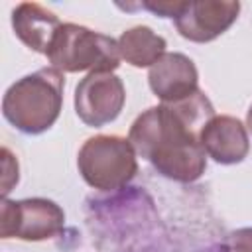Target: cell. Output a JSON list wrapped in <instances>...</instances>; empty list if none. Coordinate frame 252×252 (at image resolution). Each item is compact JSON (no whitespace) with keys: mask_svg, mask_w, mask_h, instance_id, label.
Here are the masks:
<instances>
[{"mask_svg":"<svg viewBox=\"0 0 252 252\" xmlns=\"http://www.w3.org/2000/svg\"><path fill=\"white\" fill-rule=\"evenodd\" d=\"M136 156L128 138L98 134L81 146L77 167L87 185L100 191H114L128 185L138 173Z\"/></svg>","mask_w":252,"mask_h":252,"instance_id":"4","label":"cell"},{"mask_svg":"<svg viewBox=\"0 0 252 252\" xmlns=\"http://www.w3.org/2000/svg\"><path fill=\"white\" fill-rule=\"evenodd\" d=\"M152 93L163 102L173 104L199 91V71L183 53H163L148 71Z\"/></svg>","mask_w":252,"mask_h":252,"instance_id":"8","label":"cell"},{"mask_svg":"<svg viewBox=\"0 0 252 252\" xmlns=\"http://www.w3.org/2000/svg\"><path fill=\"white\" fill-rule=\"evenodd\" d=\"M2 195L6 199V195L12 191V187L18 183V159L12 156V152L8 148H2Z\"/></svg>","mask_w":252,"mask_h":252,"instance_id":"13","label":"cell"},{"mask_svg":"<svg viewBox=\"0 0 252 252\" xmlns=\"http://www.w3.org/2000/svg\"><path fill=\"white\" fill-rule=\"evenodd\" d=\"M213 116L211 100L203 91H197L185 100L161 102L144 110L132 122L128 140L136 154L150 161L159 175L179 183H193L207 167L199 132Z\"/></svg>","mask_w":252,"mask_h":252,"instance_id":"1","label":"cell"},{"mask_svg":"<svg viewBox=\"0 0 252 252\" xmlns=\"http://www.w3.org/2000/svg\"><path fill=\"white\" fill-rule=\"evenodd\" d=\"M220 252H252V226L228 232L220 244Z\"/></svg>","mask_w":252,"mask_h":252,"instance_id":"12","label":"cell"},{"mask_svg":"<svg viewBox=\"0 0 252 252\" xmlns=\"http://www.w3.org/2000/svg\"><path fill=\"white\" fill-rule=\"evenodd\" d=\"M199 142L207 158L220 165L240 163L248 152V130L246 126L228 114H215L199 132Z\"/></svg>","mask_w":252,"mask_h":252,"instance_id":"9","label":"cell"},{"mask_svg":"<svg viewBox=\"0 0 252 252\" xmlns=\"http://www.w3.org/2000/svg\"><path fill=\"white\" fill-rule=\"evenodd\" d=\"M12 28L16 37L35 53L47 55L49 45L61 28L59 18L35 2H22L12 12Z\"/></svg>","mask_w":252,"mask_h":252,"instance_id":"10","label":"cell"},{"mask_svg":"<svg viewBox=\"0 0 252 252\" xmlns=\"http://www.w3.org/2000/svg\"><path fill=\"white\" fill-rule=\"evenodd\" d=\"M246 130L252 134V104H250V108L246 112Z\"/></svg>","mask_w":252,"mask_h":252,"instance_id":"15","label":"cell"},{"mask_svg":"<svg viewBox=\"0 0 252 252\" xmlns=\"http://www.w3.org/2000/svg\"><path fill=\"white\" fill-rule=\"evenodd\" d=\"M65 77L55 67H41L8 87L2 98L4 118L24 134H41L59 118Z\"/></svg>","mask_w":252,"mask_h":252,"instance_id":"2","label":"cell"},{"mask_svg":"<svg viewBox=\"0 0 252 252\" xmlns=\"http://www.w3.org/2000/svg\"><path fill=\"white\" fill-rule=\"evenodd\" d=\"M165 39L148 26H134L118 37L120 57L132 67H152L165 53Z\"/></svg>","mask_w":252,"mask_h":252,"instance_id":"11","label":"cell"},{"mask_svg":"<svg viewBox=\"0 0 252 252\" xmlns=\"http://www.w3.org/2000/svg\"><path fill=\"white\" fill-rule=\"evenodd\" d=\"M65 213L49 199L32 197L22 201L2 199L0 205V236L39 242L53 238L63 230Z\"/></svg>","mask_w":252,"mask_h":252,"instance_id":"5","label":"cell"},{"mask_svg":"<svg viewBox=\"0 0 252 252\" xmlns=\"http://www.w3.org/2000/svg\"><path fill=\"white\" fill-rule=\"evenodd\" d=\"M126 102V89L114 73H89L75 87V112L87 126L100 128L118 118Z\"/></svg>","mask_w":252,"mask_h":252,"instance_id":"6","label":"cell"},{"mask_svg":"<svg viewBox=\"0 0 252 252\" xmlns=\"http://www.w3.org/2000/svg\"><path fill=\"white\" fill-rule=\"evenodd\" d=\"M45 57L61 73H112L122 59L118 39L79 24H61Z\"/></svg>","mask_w":252,"mask_h":252,"instance_id":"3","label":"cell"},{"mask_svg":"<svg viewBox=\"0 0 252 252\" xmlns=\"http://www.w3.org/2000/svg\"><path fill=\"white\" fill-rule=\"evenodd\" d=\"M240 4L228 0H201V2H187L179 16L173 20L175 28L181 37L207 43L222 35L238 18Z\"/></svg>","mask_w":252,"mask_h":252,"instance_id":"7","label":"cell"},{"mask_svg":"<svg viewBox=\"0 0 252 252\" xmlns=\"http://www.w3.org/2000/svg\"><path fill=\"white\" fill-rule=\"evenodd\" d=\"M185 6V0H173V2H144L142 8L158 14L159 18H177L179 12L183 10Z\"/></svg>","mask_w":252,"mask_h":252,"instance_id":"14","label":"cell"}]
</instances>
